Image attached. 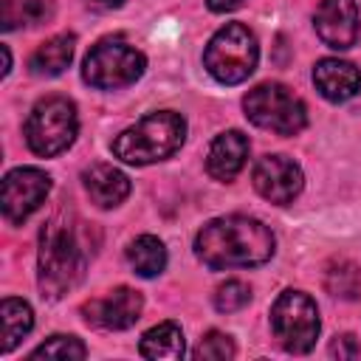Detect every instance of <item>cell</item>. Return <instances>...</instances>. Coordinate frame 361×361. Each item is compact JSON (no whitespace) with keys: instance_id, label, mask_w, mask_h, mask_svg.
I'll list each match as a JSON object with an SVG mask.
<instances>
[{"instance_id":"1","label":"cell","mask_w":361,"mask_h":361,"mask_svg":"<svg viewBox=\"0 0 361 361\" xmlns=\"http://www.w3.org/2000/svg\"><path fill=\"white\" fill-rule=\"evenodd\" d=\"M195 254L203 265L220 268H248L262 265L274 254V234L265 223L243 214H228L209 220L195 237Z\"/></svg>"},{"instance_id":"2","label":"cell","mask_w":361,"mask_h":361,"mask_svg":"<svg viewBox=\"0 0 361 361\" xmlns=\"http://www.w3.org/2000/svg\"><path fill=\"white\" fill-rule=\"evenodd\" d=\"M87 243L76 214L59 209L39 231V290L59 299L73 290L87 268Z\"/></svg>"},{"instance_id":"3","label":"cell","mask_w":361,"mask_h":361,"mask_svg":"<svg viewBox=\"0 0 361 361\" xmlns=\"http://www.w3.org/2000/svg\"><path fill=\"white\" fill-rule=\"evenodd\" d=\"M186 138V121L180 113L172 110H158L144 116L135 127L124 130L113 141V155L121 158L124 164H155L169 158Z\"/></svg>"},{"instance_id":"4","label":"cell","mask_w":361,"mask_h":361,"mask_svg":"<svg viewBox=\"0 0 361 361\" xmlns=\"http://www.w3.org/2000/svg\"><path fill=\"white\" fill-rule=\"evenodd\" d=\"M259 59V48L254 34L243 23H228L223 25L206 45L203 65L206 71L223 82V85H240L245 82Z\"/></svg>"},{"instance_id":"5","label":"cell","mask_w":361,"mask_h":361,"mask_svg":"<svg viewBox=\"0 0 361 361\" xmlns=\"http://www.w3.org/2000/svg\"><path fill=\"white\" fill-rule=\"evenodd\" d=\"M79 130L76 107L65 96H48L34 104V110L25 118V141L31 152L42 158H54L65 152Z\"/></svg>"},{"instance_id":"6","label":"cell","mask_w":361,"mask_h":361,"mask_svg":"<svg viewBox=\"0 0 361 361\" xmlns=\"http://www.w3.org/2000/svg\"><path fill=\"white\" fill-rule=\"evenodd\" d=\"M144 68H147V59L135 45L124 42L121 37H107L87 51L82 76L93 87L116 90V87L133 85L144 73Z\"/></svg>"},{"instance_id":"7","label":"cell","mask_w":361,"mask_h":361,"mask_svg":"<svg viewBox=\"0 0 361 361\" xmlns=\"http://www.w3.org/2000/svg\"><path fill=\"white\" fill-rule=\"evenodd\" d=\"M243 107L251 124L271 130L276 135H296L307 124V110L302 99L279 82H262L254 90H248Z\"/></svg>"},{"instance_id":"8","label":"cell","mask_w":361,"mask_h":361,"mask_svg":"<svg viewBox=\"0 0 361 361\" xmlns=\"http://www.w3.org/2000/svg\"><path fill=\"white\" fill-rule=\"evenodd\" d=\"M271 327L288 353H307L319 338V307L302 290H285L271 307Z\"/></svg>"},{"instance_id":"9","label":"cell","mask_w":361,"mask_h":361,"mask_svg":"<svg viewBox=\"0 0 361 361\" xmlns=\"http://www.w3.org/2000/svg\"><path fill=\"white\" fill-rule=\"evenodd\" d=\"M51 189V178L42 169L20 166L3 178V214L8 223H23L37 212Z\"/></svg>"},{"instance_id":"10","label":"cell","mask_w":361,"mask_h":361,"mask_svg":"<svg viewBox=\"0 0 361 361\" xmlns=\"http://www.w3.org/2000/svg\"><path fill=\"white\" fill-rule=\"evenodd\" d=\"M144 299L133 288H113L104 296H96L82 305V316L87 324L102 327V330H124L133 327L141 316Z\"/></svg>"},{"instance_id":"11","label":"cell","mask_w":361,"mask_h":361,"mask_svg":"<svg viewBox=\"0 0 361 361\" xmlns=\"http://www.w3.org/2000/svg\"><path fill=\"white\" fill-rule=\"evenodd\" d=\"M254 189L271 203H290L302 192V169L288 155H262L251 172Z\"/></svg>"},{"instance_id":"12","label":"cell","mask_w":361,"mask_h":361,"mask_svg":"<svg viewBox=\"0 0 361 361\" xmlns=\"http://www.w3.org/2000/svg\"><path fill=\"white\" fill-rule=\"evenodd\" d=\"M313 23L324 45L344 51L358 37V6L355 0H322Z\"/></svg>"},{"instance_id":"13","label":"cell","mask_w":361,"mask_h":361,"mask_svg":"<svg viewBox=\"0 0 361 361\" xmlns=\"http://www.w3.org/2000/svg\"><path fill=\"white\" fill-rule=\"evenodd\" d=\"M313 85L330 102H347L361 90V71L344 59H319L313 68Z\"/></svg>"},{"instance_id":"14","label":"cell","mask_w":361,"mask_h":361,"mask_svg":"<svg viewBox=\"0 0 361 361\" xmlns=\"http://www.w3.org/2000/svg\"><path fill=\"white\" fill-rule=\"evenodd\" d=\"M248 158V138L240 130H228L217 135L206 155V169L214 180H231Z\"/></svg>"},{"instance_id":"15","label":"cell","mask_w":361,"mask_h":361,"mask_svg":"<svg viewBox=\"0 0 361 361\" xmlns=\"http://www.w3.org/2000/svg\"><path fill=\"white\" fill-rule=\"evenodd\" d=\"M82 180L90 200L102 209H113L130 195V178L110 164H93L90 169H85Z\"/></svg>"},{"instance_id":"16","label":"cell","mask_w":361,"mask_h":361,"mask_svg":"<svg viewBox=\"0 0 361 361\" xmlns=\"http://www.w3.org/2000/svg\"><path fill=\"white\" fill-rule=\"evenodd\" d=\"M73 48H76L73 34H56V37L45 39L28 59L31 73L34 76H56V73H62L73 59Z\"/></svg>"},{"instance_id":"17","label":"cell","mask_w":361,"mask_h":361,"mask_svg":"<svg viewBox=\"0 0 361 361\" xmlns=\"http://www.w3.org/2000/svg\"><path fill=\"white\" fill-rule=\"evenodd\" d=\"M127 262L133 265V271L138 276H158L164 268H166V248L158 237L152 234H141L130 243L127 248Z\"/></svg>"},{"instance_id":"18","label":"cell","mask_w":361,"mask_h":361,"mask_svg":"<svg viewBox=\"0 0 361 361\" xmlns=\"http://www.w3.org/2000/svg\"><path fill=\"white\" fill-rule=\"evenodd\" d=\"M138 353L144 358H180L183 355V333L175 322H164L144 333Z\"/></svg>"},{"instance_id":"19","label":"cell","mask_w":361,"mask_h":361,"mask_svg":"<svg viewBox=\"0 0 361 361\" xmlns=\"http://www.w3.org/2000/svg\"><path fill=\"white\" fill-rule=\"evenodd\" d=\"M0 313H3V353H8L34 327V313H31L28 302L14 299V296H6L3 299Z\"/></svg>"},{"instance_id":"20","label":"cell","mask_w":361,"mask_h":361,"mask_svg":"<svg viewBox=\"0 0 361 361\" xmlns=\"http://www.w3.org/2000/svg\"><path fill=\"white\" fill-rule=\"evenodd\" d=\"M51 0H3V28L11 31L17 25H39L51 20Z\"/></svg>"},{"instance_id":"21","label":"cell","mask_w":361,"mask_h":361,"mask_svg":"<svg viewBox=\"0 0 361 361\" xmlns=\"http://www.w3.org/2000/svg\"><path fill=\"white\" fill-rule=\"evenodd\" d=\"M324 288L338 296V299H355L361 293V271L353 265V262H333L327 276H324Z\"/></svg>"},{"instance_id":"22","label":"cell","mask_w":361,"mask_h":361,"mask_svg":"<svg viewBox=\"0 0 361 361\" xmlns=\"http://www.w3.org/2000/svg\"><path fill=\"white\" fill-rule=\"evenodd\" d=\"M85 355L87 350L76 336H51L31 353V358H59V361H79Z\"/></svg>"},{"instance_id":"23","label":"cell","mask_w":361,"mask_h":361,"mask_svg":"<svg viewBox=\"0 0 361 361\" xmlns=\"http://www.w3.org/2000/svg\"><path fill=\"white\" fill-rule=\"evenodd\" d=\"M248 299H251V288L245 282H240V279H228V282H223L217 288L214 307L220 313H237V310H243L248 305Z\"/></svg>"},{"instance_id":"24","label":"cell","mask_w":361,"mask_h":361,"mask_svg":"<svg viewBox=\"0 0 361 361\" xmlns=\"http://www.w3.org/2000/svg\"><path fill=\"white\" fill-rule=\"evenodd\" d=\"M231 355H234V341H231V336L217 333V330L206 333V336L200 338V344L195 347V358H214V361H226V358H231Z\"/></svg>"},{"instance_id":"25","label":"cell","mask_w":361,"mask_h":361,"mask_svg":"<svg viewBox=\"0 0 361 361\" xmlns=\"http://www.w3.org/2000/svg\"><path fill=\"white\" fill-rule=\"evenodd\" d=\"M330 353L338 355V358H358V355H361V344H358L353 336H341V338L333 341Z\"/></svg>"},{"instance_id":"26","label":"cell","mask_w":361,"mask_h":361,"mask_svg":"<svg viewBox=\"0 0 361 361\" xmlns=\"http://www.w3.org/2000/svg\"><path fill=\"white\" fill-rule=\"evenodd\" d=\"M206 3H209L212 11H231V8H237L243 0H206Z\"/></svg>"},{"instance_id":"27","label":"cell","mask_w":361,"mask_h":361,"mask_svg":"<svg viewBox=\"0 0 361 361\" xmlns=\"http://www.w3.org/2000/svg\"><path fill=\"white\" fill-rule=\"evenodd\" d=\"M96 8H118L124 0H90Z\"/></svg>"},{"instance_id":"28","label":"cell","mask_w":361,"mask_h":361,"mask_svg":"<svg viewBox=\"0 0 361 361\" xmlns=\"http://www.w3.org/2000/svg\"><path fill=\"white\" fill-rule=\"evenodd\" d=\"M11 71V54H8V45H3V76Z\"/></svg>"}]
</instances>
